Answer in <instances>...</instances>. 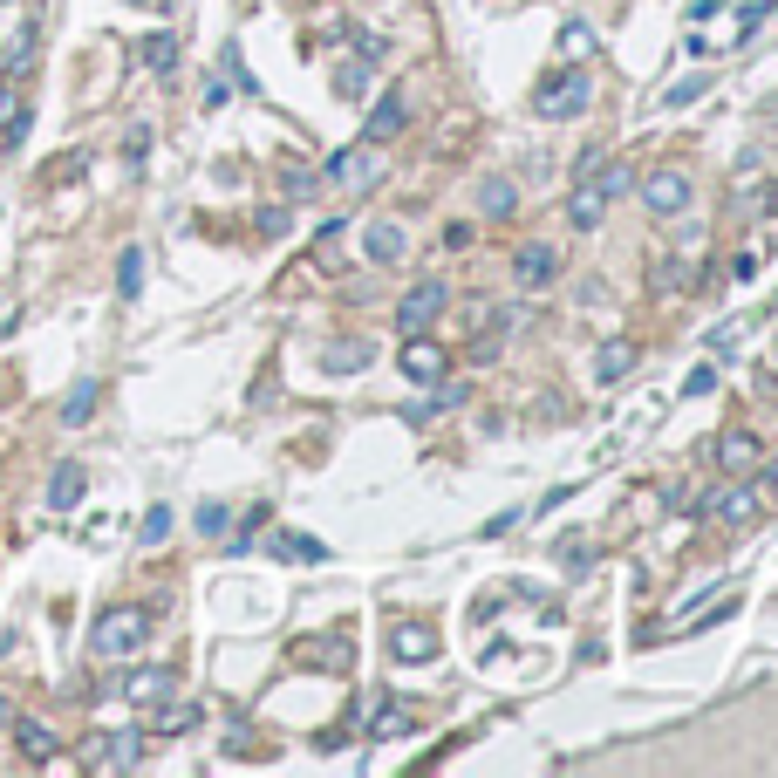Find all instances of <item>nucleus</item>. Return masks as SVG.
Here are the masks:
<instances>
[{
    "instance_id": "1",
    "label": "nucleus",
    "mask_w": 778,
    "mask_h": 778,
    "mask_svg": "<svg viewBox=\"0 0 778 778\" xmlns=\"http://www.w3.org/2000/svg\"><path fill=\"white\" fill-rule=\"evenodd\" d=\"M144 635H151V615H144V608H110V615L96 622V656H137Z\"/></svg>"
},
{
    "instance_id": "2",
    "label": "nucleus",
    "mask_w": 778,
    "mask_h": 778,
    "mask_svg": "<svg viewBox=\"0 0 778 778\" xmlns=\"http://www.w3.org/2000/svg\"><path fill=\"white\" fill-rule=\"evenodd\" d=\"M587 96H594V89H587V76H581V69H574V76L560 69V76H546V82H540L533 110H540L546 123H560V117H581V110H587Z\"/></svg>"
},
{
    "instance_id": "3",
    "label": "nucleus",
    "mask_w": 778,
    "mask_h": 778,
    "mask_svg": "<svg viewBox=\"0 0 778 778\" xmlns=\"http://www.w3.org/2000/svg\"><path fill=\"white\" fill-rule=\"evenodd\" d=\"M444 301H451V294H444V280H417V287L396 301V328H403V335H424L430 321L444 314Z\"/></svg>"
},
{
    "instance_id": "4",
    "label": "nucleus",
    "mask_w": 778,
    "mask_h": 778,
    "mask_svg": "<svg viewBox=\"0 0 778 778\" xmlns=\"http://www.w3.org/2000/svg\"><path fill=\"white\" fill-rule=\"evenodd\" d=\"M642 205H649L656 219L683 212V205H690V178H683V171H649V178H642Z\"/></svg>"
},
{
    "instance_id": "5",
    "label": "nucleus",
    "mask_w": 778,
    "mask_h": 778,
    "mask_svg": "<svg viewBox=\"0 0 778 778\" xmlns=\"http://www.w3.org/2000/svg\"><path fill=\"white\" fill-rule=\"evenodd\" d=\"M444 369H451V355L424 342V335H403V376L410 383H444Z\"/></svg>"
},
{
    "instance_id": "6",
    "label": "nucleus",
    "mask_w": 778,
    "mask_h": 778,
    "mask_svg": "<svg viewBox=\"0 0 778 778\" xmlns=\"http://www.w3.org/2000/svg\"><path fill=\"white\" fill-rule=\"evenodd\" d=\"M403 123H410V103H403V89H389L383 103L369 110V123H362V144H389Z\"/></svg>"
},
{
    "instance_id": "7",
    "label": "nucleus",
    "mask_w": 778,
    "mask_h": 778,
    "mask_svg": "<svg viewBox=\"0 0 778 778\" xmlns=\"http://www.w3.org/2000/svg\"><path fill=\"white\" fill-rule=\"evenodd\" d=\"M389 656H396V662H430V656H437V642H430L424 622H396V635H389Z\"/></svg>"
},
{
    "instance_id": "8",
    "label": "nucleus",
    "mask_w": 778,
    "mask_h": 778,
    "mask_svg": "<svg viewBox=\"0 0 778 778\" xmlns=\"http://www.w3.org/2000/svg\"><path fill=\"white\" fill-rule=\"evenodd\" d=\"M512 273H519V287H546V280L560 273V253H553V246H526V253L512 260Z\"/></svg>"
},
{
    "instance_id": "9",
    "label": "nucleus",
    "mask_w": 778,
    "mask_h": 778,
    "mask_svg": "<svg viewBox=\"0 0 778 778\" xmlns=\"http://www.w3.org/2000/svg\"><path fill=\"white\" fill-rule=\"evenodd\" d=\"M758 458H765V451H758L751 430H724V437H717V465L724 471H744V465H758Z\"/></svg>"
},
{
    "instance_id": "10",
    "label": "nucleus",
    "mask_w": 778,
    "mask_h": 778,
    "mask_svg": "<svg viewBox=\"0 0 778 778\" xmlns=\"http://www.w3.org/2000/svg\"><path fill=\"white\" fill-rule=\"evenodd\" d=\"M601 212H608V192H601L594 178H581V192H574V205H567V219H574L581 233H594V226H601Z\"/></svg>"
},
{
    "instance_id": "11",
    "label": "nucleus",
    "mask_w": 778,
    "mask_h": 778,
    "mask_svg": "<svg viewBox=\"0 0 778 778\" xmlns=\"http://www.w3.org/2000/svg\"><path fill=\"white\" fill-rule=\"evenodd\" d=\"M362 246H369V260H376V267H396V260H403V226H369V239H362Z\"/></svg>"
},
{
    "instance_id": "12",
    "label": "nucleus",
    "mask_w": 778,
    "mask_h": 778,
    "mask_svg": "<svg viewBox=\"0 0 778 778\" xmlns=\"http://www.w3.org/2000/svg\"><path fill=\"white\" fill-rule=\"evenodd\" d=\"M164 690H171V676H164V669H130V676H123V697H130V703H157Z\"/></svg>"
},
{
    "instance_id": "13",
    "label": "nucleus",
    "mask_w": 778,
    "mask_h": 778,
    "mask_svg": "<svg viewBox=\"0 0 778 778\" xmlns=\"http://www.w3.org/2000/svg\"><path fill=\"white\" fill-rule=\"evenodd\" d=\"M198 717H205L198 703H164V710H157V717H151V731H157V738H171V731H192Z\"/></svg>"
},
{
    "instance_id": "14",
    "label": "nucleus",
    "mask_w": 778,
    "mask_h": 778,
    "mask_svg": "<svg viewBox=\"0 0 778 778\" xmlns=\"http://www.w3.org/2000/svg\"><path fill=\"white\" fill-rule=\"evenodd\" d=\"M76 499H82V471H76V465H55V478H48V506L69 512Z\"/></svg>"
},
{
    "instance_id": "15",
    "label": "nucleus",
    "mask_w": 778,
    "mask_h": 778,
    "mask_svg": "<svg viewBox=\"0 0 778 778\" xmlns=\"http://www.w3.org/2000/svg\"><path fill=\"white\" fill-rule=\"evenodd\" d=\"M628 362H635V349H628V342H608V349H601V362H594V376H601V383H622Z\"/></svg>"
},
{
    "instance_id": "16",
    "label": "nucleus",
    "mask_w": 778,
    "mask_h": 778,
    "mask_svg": "<svg viewBox=\"0 0 778 778\" xmlns=\"http://www.w3.org/2000/svg\"><path fill=\"white\" fill-rule=\"evenodd\" d=\"M710 512L738 526V519H751V512H758V492H724V499H710Z\"/></svg>"
},
{
    "instance_id": "17",
    "label": "nucleus",
    "mask_w": 778,
    "mask_h": 778,
    "mask_svg": "<svg viewBox=\"0 0 778 778\" xmlns=\"http://www.w3.org/2000/svg\"><path fill=\"white\" fill-rule=\"evenodd\" d=\"M14 738H21V751H28V758H55V738H48V724H14Z\"/></svg>"
},
{
    "instance_id": "18",
    "label": "nucleus",
    "mask_w": 778,
    "mask_h": 778,
    "mask_svg": "<svg viewBox=\"0 0 778 778\" xmlns=\"http://www.w3.org/2000/svg\"><path fill=\"white\" fill-rule=\"evenodd\" d=\"M89 410H96V383H82V389H69V403H62V424H89Z\"/></svg>"
},
{
    "instance_id": "19",
    "label": "nucleus",
    "mask_w": 778,
    "mask_h": 778,
    "mask_svg": "<svg viewBox=\"0 0 778 778\" xmlns=\"http://www.w3.org/2000/svg\"><path fill=\"white\" fill-rule=\"evenodd\" d=\"M512 205H519V192H512V178H485V212H492V219H506Z\"/></svg>"
},
{
    "instance_id": "20",
    "label": "nucleus",
    "mask_w": 778,
    "mask_h": 778,
    "mask_svg": "<svg viewBox=\"0 0 778 778\" xmlns=\"http://www.w3.org/2000/svg\"><path fill=\"white\" fill-rule=\"evenodd\" d=\"M178 62V35H151L144 41V69H171Z\"/></svg>"
},
{
    "instance_id": "21",
    "label": "nucleus",
    "mask_w": 778,
    "mask_h": 778,
    "mask_svg": "<svg viewBox=\"0 0 778 778\" xmlns=\"http://www.w3.org/2000/svg\"><path fill=\"white\" fill-rule=\"evenodd\" d=\"M410 724H417V717H410L403 703H389V710L376 717V724H369V731H376V738H396V731H410Z\"/></svg>"
},
{
    "instance_id": "22",
    "label": "nucleus",
    "mask_w": 778,
    "mask_h": 778,
    "mask_svg": "<svg viewBox=\"0 0 778 778\" xmlns=\"http://www.w3.org/2000/svg\"><path fill=\"white\" fill-rule=\"evenodd\" d=\"M587 48H594V35H587L581 21H567V28H560V55H587Z\"/></svg>"
},
{
    "instance_id": "23",
    "label": "nucleus",
    "mask_w": 778,
    "mask_h": 778,
    "mask_svg": "<svg viewBox=\"0 0 778 778\" xmlns=\"http://www.w3.org/2000/svg\"><path fill=\"white\" fill-rule=\"evenodd\" d=\"M137 280H144V260H137V246L123 253V267H117V287L123 294H137Z\"/></svg>"
},
{
    "instance_id": "24",
    "label": "nucleus",
    "mask_w": 778,
    "mask_h": 778,
    "mask_svg": "<svg viewBox=\"0 0 778 778\" xmlns=\"http://www.w3.org/2000/svg\"><path fill=\"white\" fill-rule=\"evenodd\" d=\"M362 362H369V342H355V349L342 342V349L328 355V369H362Z\"/></svg>"
},
{
    "instance_id": "25",
    "label": "nucleus",
    "mask_w": 778,
    "mask_h": 778,
    "mask_svg": "<svg viewBox=\"0 0 778 778\" xmlns=\"http://www.w3.org/2000/svg\"><path fill=\"white\" fill-rule=\"evenodd\" d=\"M164 533H171V512H164V506H151V512H144V546H157Z\"/></svg>"
},
{
    "instance_id": "26",
    "label": "nucleus",
    "mask_w": 778,
    "mask_h": 778,
    "mask_svg": "<svg viewBox=\"0 0 778 778\" xmlns=\"http://www.w3.org/2000/svg\"><path fill=\"white\" fill-rule=\"evenodd\" d=\"M690 280V260H662L656 267V287H683Z\"/></svg>"
},
{
    "instance_id": "27",
    "label": "nucleus",
    "mask_w": 778,
    "mask_h": 778,
    "mask_svg": "<svg viewBox=\"0 0 778 778\" xmlns=\"http://www.w3.org/2000/svg\"><path fill=\"white\" fill-rule=\"evenodd\" d=\"M765 212H778V178H772V185H765Z\"/></svg>"
},
{
    "instance_id": "28",
    "label": "nucleus",
    "mask_w": 778,
    "mask_h": 778,
    "mask_svg": "<svg viewBox=\"0 0 778 778\" xmlns=\"http://www.w3.org/2000/svg\"><path fill=\"white\" fill-rule=\"evenodd\" d=\"M0 731H7V703H0Z\"/></svg>"
}]
</instances>
